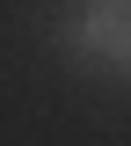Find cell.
<instances>
[{
  "label": "cell",
  "mask_w": 131,
  "mask_h": 146,
  "mask_svg": "<svg viewBox=\"0 0 131 146\" xmlns=\"http://www.w3.org/2000/svg\"><path fill=\"white\" fill-rule=\"evenodd\" d=\"M88 36L109 44V51H131V0H95L88 7Z\"/></svg>",
  "instance_id": "6da1fadb"
}]
</instances>
